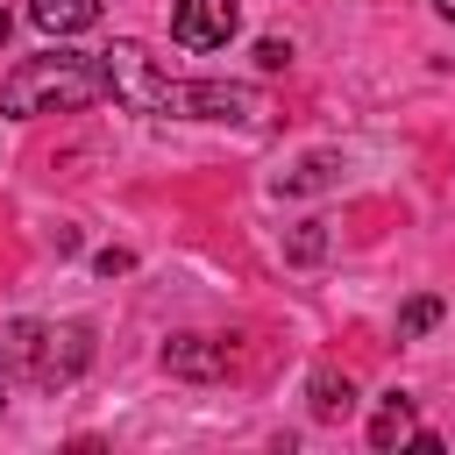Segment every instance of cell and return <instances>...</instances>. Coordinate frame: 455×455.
Wrapping results in <instances>:
<instances>
[{
    "label": "cell",
    "instance_id": "5bb4252c",
    "mask_svg": "<svg viewBox=\"0 0 455 455\" xmlns=\"http://www.w3.org/2000/svg\"><path fill=\"white\" fill-rule=\"evenodd\" d=\"M284 64H291V43L284 36H263L256 43V71H284Z\"/></svg>",
    "mask_w": 455,
    "mask_h": 455
},
{
    "label": "cell",
    "instance_id": "7c38bea8",
    "mask_svg": "<svg viewBox=\"0 0 455 455\" xmlns=\"http://www.w3.org/2000/svg\"><path fill=\"white\" fill-rule=\"evenodd\" d=\"M320 256H327V220H299V228L284 235V263L306 270V263H320Z\"/></svg>",
    "mask_w": 455,
    "mask_h": 455
},
{
    "label": "cell",
    "instance_id": "e0dca14e",
    "mask_svg": "<svg viewBox=\"0 0 455 455\" xmlns=\"http://www.w3.org/2000/svg\"><path fill=\"white\" fill-rule=\"evenodd\" d=\"M0 43H7V0H0Z\"/></svg>",
    "mask_w": 455,
    "mask_h": 455
},
{
    "label": "cell",
    "instance_id": "52a82bcc",
    "mask_svg": "<svg viewBox=\"0 0 455 455\" xmlns=\"http://www.w3.org/2000/svg\"><path fill=\"white\" fill-rule=\"evenodd\" d=\"M36 348H43V320H7L0 327V384L36 377Z\"/></svg>",
    "mask_w": 455,
    "mask_h": 455
},
{
    "label": "cell",
    "instance_id": "ac0fdd59",
    "mask_svg": "<svg viewBox=\"0 0 455 455\" xmlns=\"http://www.w3.org/2000/svg\"><path fill=\"white\" fill-rule=\"evenodd\" d=\"M0 405H7V398H0Z\"/></svg>",
    "mask_w": 455,
    "mask_h": 455
},
{
    "label": "cell",
    "instance_id": "8fae6325",
    "mask_svg": "<svg viewBox=\"0 0 455 455\" xmlns=\"http://www.w3.org/2000/svg\"><path fill=\"white\" fill-rule=\"evenodd\" d=\"M334 178H341V156H306L299 171L277 178V192H320V185H334Z\"/></svg>",
    "mask_w": 455,
    "mask_h": 455
},
{
    "label": "cell",
    "instance_id": "277c9868",
    "mask_svg": "<svg viewBox=\"0 0 455 455\" xmlns=\"http://www.w3.org/2000/svg\"><path fill=\"white\" fill-rule=\"evenodd\" d=\"M235 28H242V7L235 0H178L171 7V43L178 50H220Z\"/></svg>",
    "mask_w": 455,
    "mask_h": 455
},
{
    "label": "cell",
    "instance_id": "6da1fadb",
    "mask_svg": "<svg viewBox=\"0 0 455 455\" xmlns=\"http://www.w3.org/2000/svg\"><path fill=\"white\" fill-rule=\"evenodd\" d=\"M92 100H107V64L85 57V50H43V57H21V64L0 78V114H14V121L64 114V107H92Z\"/></svg>",
    "mask_w": 455,
    "mask_h": 455
},
{
    "label": "cell",
    "instance_id": "8992f818",
    "mask_svg": "<svg viewBox=\"0 0 455 455\" xmlns=\"http://www.w3.org/2000/svg\"><path fill=\"white\" fill-rule=\"evenodd\" d=\"M164 370L185 377V384H213V377H228V341H213V334H171L164 341Z\"/></svg>",
    "mask_w": 455,
    "mask_h": 455
},
{
    "label": "cell",
    "instance_id": "5b68a950",
    "mask_svg": "<svg viewBox=\"0 0 455 455\" xmlns=\"http://www.w3.org/2000/svg\"><path fill=\"white\" fill-rule=\"evenodd\" d=\"M85 363H92V334H85L78 320L43 327V348H36V384H71Z\"/></svg>",
    "mask_w": 455,
    "mask_h": 455
},
{
    "label": "cell",
    "instance_id": "2e32d148",
    "mask_svg": "<svg viewBox=\"0 0 455 455\" xmlns=\"http://www.w3.org/2000/svg\"><path fill=\"white\" fill-rule=\"evenodd\" d=\"M434 7H441V14H448V21H455V0H434Z\"/></svg>",
    "mask_w": 455,
    "mask_h": 455
},
{
    "label": "cell",
    "instance_id": "ba28073f",
    "mask_svg": "<svg viewBox=\"0 0 455 455\" xmlns=\"http://www.w3.org/2000/svg\"><path fill=\"white\" fill-rule=\"evenodd\" d=\"M28 21L43 36H78V28L100 21V0H28Z\"/></svg>",
    "mask_w": 455,
    "mask_h": 455
},
{
    "label": "cell",
    "instance_id": "7a4b0ae2",
    "mask_svg": "<svg viewBox=\"0 0 455 455\" xmlns=\"http://www.w3.org/2000/svg\"><path fill=\"white\" fill-rule=\"evenodd\" d=\"M100 64H107V100H121V107H135V114H171V85H178V78H164L142 43H107Z\"/></svg>",
    "mask_w": 455,
    "mask_h": 455
},
{
    "label": "cell",
    "instance_id": "3957f363",
    "mask_svg": "<svg viewBox=\"0 0 455 455\" xmlns=\"http://www.w3.org/2000/svg\"><path fill=\"white\" fill-rule=\"evenodd\" d=\"M171 114L192 121H263V92L256 85H228V78H199V85H171Z\"/></svg>",
    "mask_w": 455,
    "mask_h": 455
},
{
    "label": "cell",
    "instance_id": "9c48e42d",
    "mask_svg": "<svg viewBox=\"0 0 455 455\" xmlns=\"http://www.w3.org/2000/svg\"><path fill=\"white\" fill-rule=\"evenodd\" d=\"M306 398H313V419H348L355 412V384L341 377V370H313V384H306Z\"/></svg>",
    "mask_w": 455,
    "mask_h": 455
},
{
    "label": "cell",
    "instance_id": "4fadbf2b",
    "mask_svg": "<svg viewBox=\"0 0 455 455\" xmlns=\"http://www.w3.org/2000/svg\"><path fill=\"white\" fill-rule=\"evenodd\" d=\"M434 320H441V299H427V291H419V299H405V313H398V341H419Z\"/></svg>",
    "mask_w": 455,
    "mask_h": 455
},
{
    "label": "cell",
    "instance_id": "30bf717a",
    "mask_svg": "<svg viewBox=\"0 0 455 455\" xmlns=\"http://www.w3.org/2000/svg\"><path fill=\"white\" fill-rule=\"evenodd\" d=\"M405 434H412V398H405V391H384V398H377V419H370V448L391 455Z\"/></svg>",
    "mask_w": 455,
    "mask_h": 455
},
{
    "label": "cell",
    "instance_id": "9a60e30c",
    "mask_svg": "<svg viewBox=\"0 0 455 455\" xmlns=\"http://www.w3.org/2000/svg\"><path fill=\"white\" fill-rule=\"evenodd\" d=\"M92 270H100V277H128V270H135V256H128V249H100V256H92Z\"/></svg>",
    "mask_w": 455,
    "mask_h": 455
}]
</instances>
